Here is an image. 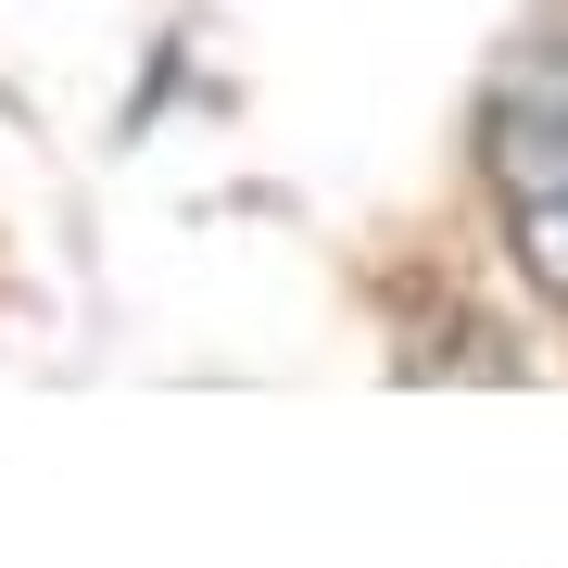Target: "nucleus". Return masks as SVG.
Here are the masks:
<instances>
[{
    "mask_svg": "<svg viewBox=\"0 0 568 568\" xmlns=\"http://www.w3.org/2000/svg\"><path fill=\"white\" fill-rule=\"evenodd\" d=\"M480 178L506 203V241H518V278L568 304V26L506 51L493 77V114H480Z\"/></svg>",
    "mask_w": 568,
    "mask_h": 568,
    "instance_id": "f257e3e1",
    "label": "nucleus"
}]
</instances>
